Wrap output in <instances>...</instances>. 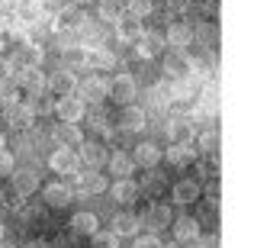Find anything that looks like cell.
Instances as JSON below:
<instances>
[{
	"label": "cell",
	"mask_w": 254,
	"mask_h": 248,
	"mask_svg": "<svg viewBox=\"0 0 254 248\" xmlns=\"http://www.w3.org/2000/svg\"><path fill=\"white\" fill-rule=\"evenodd\" d=\"M123 10H126V6L119 3V0H100V6H97V13H100V19H103V23H113V19H116Z\"/></svg>",
	"instance_id": "4dcf8cb0"
},
{
	"label": "cell",
	"mask_w": 254,
	"mask_h": 248,
	"mask_svg": "<svg viewBox=\"0 0 254 248\" xmlns=\"http://www.w3.org/2000/svg\"><path fill=\"white\" fill-rule=\"evenodd\" d=\"M84 65L93 71H106V68H116V55L110 49H103V45H90L84 52Z\"/></svg>",
	"instance_id": "2e32d148"
},
{
	"label": "cell",
	"mask_w": 254,
	"mask_h": 248,
	"mask_svg": "<svg viewBox=\"0 0 254 248\" xmlns=\"http://www.w3.org/2000/svg\"><path fill=\"white\" fill-rule=\"evenodd\" d=\"M6 75H10V58L0 55V78H6Z\"/></svg>",
	"instance_id": "ee69618b"
},
{
	"label": "cell",
	"mask_w": 254,
	"mask_h": 248,
	"mask_svg": "<svg viewBox=\"0 0 254 248\" xmlns=\"http://www.w3.org/2000/svg\"><path fill=\"white\" fill-rule=\"evenodd\" d=\"M168 139H171V142H190V139H193L190 119H184V116H174L171 123H168Z\"/></svg>",
	"instance_id": "484cf974"
},
{
	"label": "cell",
	"mask_w": 254,
	"mask_h": 248,
	"mask_svg": "<svg viewBox=\"0 0 254 248\" xmlns=\"http://www.w3.org/2000/svg\"><path fill=\"white\" fill-rule=\"evenodd\" d=\"M84 23H87V13L77 3L62 6V10L55 13V32H77Z\"/></svg>",
	"instance_id": "5b68a950"
},
{
	"label": "cell",
	"mask_w": 254,
	"mask_h": 248,
	"mask_svg": "<svg viewBox=\"0 0 254 248\" xmlns=\"http://www.w3.org/2000/svg\"><path fill=\"white\" fill-rule=\"evenodd\" d=\"M193 248H219V236H203V232H199Z\"/></svg>",
	"instance_id": "f35d334b"
},
{
	"label": "cell",
	"mask_w": 254,
	"mask_h": 248,
	"mask_svg": "<svg viewBox=\"0 0 254 248\" xmlns=\"http://www.w3.org/2000/svg\"><path fill=\"white\" fill-rule=\"evenodd\" d=\"M132 239H135V245H132V248H164L158 236H132Z\"/></svg>",
	"instance_id": "8d00e7d4"
},
{
	"label": "cell",
	"mask_w": 254,
	"mask_h": 248,
	"mask_svg": "<svg viewBox=\"0 0 254 248\" xmlns=\"http://www.w3.org/2000/svg\"><path fill=\"white\" fill-rule=\"evenodd\" d=\"M0 52H3V36H0Z\"/></svg>",
	"instance_id": "c3c4849f"
},
{
	"label": "cell",
	"mask_w": 254,
	"mask_h": 248,
	"mask_svg": "<svg viewBox=\"0 0 254 248\" xmlns=\"http://www.w3.org/2000/svg\"><path fill=\"white\" fill-rule=\"evenodd\" d=\"M29 248H45V245H29Z\"/></svg>",
	"instance_id": "f907efd6"
},
{
	"label": "cell",
	"mask_w": 254,
	"mask_h": 248,
	"mask_svg": "<svg viewBox=\"0 0 254 248\" xmlns=\"http://www.w3.org/2000/svg\"><path fill=\"white\" fill-rule=\"evenodd\" d=\"M135 93H138V84H135V78H132V75H116L110 81V100H116L119 106L132 103Z\"/></svg>",
	"instance_id": "8992f818"
},
{
	"label": "cell",
	"mask_w": 254,
	"mask_h": 248,
	"mask_svg": "<svg viewBox=\"0 0 254 248\" xmlns=\"http://www.w3.org/2000/svg\"><path fill=\"white\" fill-rule=\"evenodd\" d=\"M110 229L116 232L119 239H132V236H138V229H142V219H138L135 213H116Z\"/></svg>",
	"instance_id": "d6986e66"
},
{
	"label": "cell",
	"mask_w": 254,
	"mask_h": 248,
	"mask_svg": "<svg viewBox=\"0 0 254 248\" xmlns=\"http://www.w3.org/2000/svg\"><path fill=\"white\" fill-rule=\"evenodd\" d=\"M52 106H55V100L42 97V93H32V100H29V110L32 113H52Z\"/></svg>",
	"instance_id": "d590c367"
},
{
	"label": "cell",
	"mask_w": 254,
	"mask_h": 248,
	"mask_svg": "<svg viewBox=\"0 0 254 248\" xmlns=\"http://www.w3.org/2000/svg\"><path fill=\"white\" fill-rule=\"evenodd\" d=\"M171 226H174V239L177 242H196L199 223L193 216H177V219H171Z\"/></svg>",
	"instance_id": "7402d4cb"
},
{
	"label": "cell",
	"mask_w": 254,
	"mask_h": 248,
	"mask_svg": "<svg viewBox=\"0 0 254 248\" xmlns=\"http://www.w3.org/2000/svg\"><path fill=\"white\" fill-rule=\"evenodd\" d=\"M93 245H97V248H119V236H116V232H113V229H97V232H93Z\"/></svg>",
	"instance_id": "836d02e7"
},
{
	"label": "cell",
	"mask_w": 254,
	"mask_h": 248,
	"mask_svg": "<svg viewBox=\"0 0 254 248\" xmlns=\"http://www.w3.org/2000/svg\"><path fill=\"white\" fill-rule=\"evenodd\" d=\"M52 142L62 145V149H77V145L84 142V132H81L77 123H62V119H58V126L52 129Z\"/></svg>",
	"instance_id": "30bf717a"
},
{
	"label": "cell",
	"mask_w": 254,
	"mask_h": 248,
	"mask_svg": "<svg viewBox=\"0 0 254 248\" xmlns=\"http://www.w3.org/2000/svg\"><path fill=\"white\" fill-rule=\"evenodd\" d=\"M97 229H100V219L93 216L90 210H81V213L71 216V232H74V236H87V239H90Z\"/></svg>",
	"instance_id": "603a6c76"
},
{
	"label": "cell",
	"mask_w": 254,
	"mask_h": 248,
	"mask_svg": "<svg viewBox=\"0 0 254 248\" xmlns=\"http://www.w3.org/2000/svg\"><path fill=\"white\" fill-rule=\"evenodd\" d=\"M3 123H10L13 129H29V126L36 123V113L29 110V103H19V100H13V103L3 106Z\"/></svg>",
	"instance_id": "52a82bcc"
},
{
	"label": "cell",
	"mask_w": 254,
	"mask_h": 248,
	"mask_svg": "<svg viewBox=\"0 0 254 248\" xmlns=\"http://www.w3.org/2000/svg\"><path fill=\"white\" fill-rule=\"evenodd\" d=\"M77 97L84 100V103H103V100H110V81L100 75L93 78H84V81H77Z\"/></svg>",
	"instance_id": "7a4b0ae2"
},
{
	"label": "cell",
	"mask_w": 254,
	"mask_h": 248,
	"mask_svg": "<svg viewBox=\"0 0 254 248\" xmlns=\"http://www.w3.org/2000/svg\"><path fill=\"white\" fill-rule=\"evenodd\" d=\"M3 142H6V139H3V129H0V149H3Z\"/></svg>",
	"instance_id": "bcb514c9"
},
{
	"label": "cell",
	"mask_w": 254,
	"mask_h": 248,
	"mask_svg": "<svg viewBox=\"0 0 254 248\" xmlns=\"http://www.w3.org/2000/svg\"><path fill=\"white\" fill-rule=\"evenodd\" d=\"M106 190L116 203H135L138 200V184L132 177H116V184H110Z\"/></svg>",
	"instance_id": "ac0fdd59"
},
{
	"label": "cell",
	"mask_w": 254,
	"mask_h": 248,
	"mask_svg": "<svg viewBox=\"0 0 254 248\" xmlns=\"http://www.w3.org/2000/svg\"><path fill=\"white\" fill-rule=\"evenodd\" d=\"M16 62H23V65H42L45 62V49H42V45H36V42H26L23 49H19Z\"/></svg>",
	"instance_id": "83f0119b"
},
{
	"label": "cell",
	"mask_w": 254,
	"mask_h": 248,
	"mask_svg": "<svg viewBox=\"0 0 254 248\" xmlns=\"http://www.w3.org/2000/svg\"><path fill=\"white\" fill-rule=\"evenodd\" d=\"M161 158H168V165L174 167H187L199 158V149L193 145V139L190 142H171L168 149H161Z\"/></svg>",
	"instance_id": "3957f363"
},
{
	"label": "cell",
	"mask_w": 254,
	"mask_h": 248,
	"mask_svg": "<svg viewBox=\"0 0 254 248\" xmlns=\"http://www.w3.org/2000/svg\"><path fill=\"white\" fill-rule=\"evenodd\" d=\"M212 62L209 58H187V71H193V75H199V78H209L212 75Z\"/></svg>",
	"instance_id": "e575fe53"
},
{
	"label": "cell",
	"mask_w": 254,
	"mask_h": 248,
	"mask_svg": "<svg viewBox=\"0 0 254 248\" xmlns=\"http://www.w3.org/2000/svg\"><path fill=\"white\" fill-rule=\"evenodd\" d=\"M164 71H171V75H184V71H187V58L174 55L171 62H168V68H164Z\"/></svg>",
	"instance_id": "ab89813d"
},
{
	"label": "cell",
	"mask_w": 254,
	"mask_h": 248,
	"mask_svg": "<svg viewBox=\"0 0 254 248\" xmlns=\"http://www.w3.org/2000/svg\"><path fill=\"white\" fill-rule=\"evenodd\" d=\"M113 26H116V39H119V42H129V45L145 32V29H142V19L132 16V13H126V10L119 13L116 19H113Z\"/></svg>",
	"instance_id": "9c48e42d"
},
{
	"label": "cell",
	"mask_w": 254,
	"mask_h": 248,
	"mask_svg": "<svg viewBox=\"0 0 254 248\" xmlns=\"http://www.w3.org/2000/svg\"><path fill=\"white\" fill-rule=\"evenodd\" d=\"M171 248H193V242H177V245H171Z\"/></svg>",
	"instance_id": "f6af8a7d"
},
{
	"label": "cell",
	"mask_w": 254,
	"mask_h": 248,
	"mask_svg": "<svg viewBox=\"0 0 254 248\" xmlns=\"http://www.w3.org/2000/svg\"><path fill=\"white\" fill-rule=\"evenodd\" d=\"M132 45H135V55H138V58H158L164 49H168L161 32H142V36H138Z\"/></svg>",
	"instance_id": "7c38bea8"
},
{
	"label": "cell",
	"mask_w": 254,
	"mask_h": 248,
	"mask_svg": "<svg viewBox=\"0 0 254 248\" xmlns=\"http://www.w3.org/2000/svg\"><path fill=\"white\" fill-rule=\"evenodd\" d=\"M171 197H174V203H180V206H187V203H196V200L203 197V187H199L193 177H184V180H177V184H174Z\"/></svg>",
	"instance_id": "9a60e30c"
},
{
	"label": "cell",
	"mask_w": 254,
	"mask_h": 248,
	"mask_svg": "<svg viewBox=\"0 0 254 248\" xmlns=\"http://www.w3.org/2000/svg\"><path fill=\"white\" fill-rule=\"evenodd\" d=\"M10 180H13V190L19 193V197H29V193L39 190V171H32V167H13L10 171Z\"/></svg>",
	"instance_id": "5bb4252c"
},
{
	"label": "cell",
	"mask_w": 254,
	"mask_h": 248,
	"mask_svg": "<svg viewBox=\"0 0 254 248\" xmlns=\"http://www.w3.org/2000/svg\"><path fill=\"white\" fill-rule=\"evenodd\" d=\"M49 167L55 174H74V171H81L77 149H62V145H58V149L52 152V158H49Z\"/></svg>",
	"instance_id": "ba28073f"
},
{
	"label": "cell",
	"mask_w": 254,
	"mask_h": 248,
	"mask_svg": "<svg viewBox=\"0 0 254 248\" xmlns=\"http://www.w3.org/2000/svg\"><path fill=\"white\" fill-rule=\"evenodd\" d=\"M106 167H110L116 177H132L135 162H132V155H126V152H116V155H106Z\"/></svg>",
	"instance_id": "d4e9b609"
},
{
	"label": "cell",
	"mask_w": 254,
	"mask_h": 248,
	"mask_svg": "<svg viewBox=\"0 0 254 248\" xmlns=\"http://www.w3.org/2000/svg\"><path fill=\"white\" fill-rule=\"evenodd\" d=\"M206 197H209V203H219V184H216V180L206 187Z\"/></svg>",
	"instance_id": "b9f144b4"
},
{
	"label": "cell",
	"mask_w": 254,
	"mask_h": 248,
	"mask_svg": "<svg viewBox=\"0 0 254 248\" xmlns=\"http://www.w3.org/2000/svg\"><path fill=\"white\" fill-rule=\"evenodd\" d=\"M171 210H168V206H164V203H155V206H151V213H148V223L151 226H155V229H164V226H171Z\"/></svg>",
	"instance_id": "f546056e"
},
{
	"label": "cell",
	"mask_w": 254,
	"mask_h": 248,
	"mask_svg": "<svg viewBox=\"0 0 254 248\" xmlns=\"http://www.w3.org/2000/svg\"><path fill=\"white\" fill-rule=\"evenodd\" d=\"M77 81H81V78H77L71 68H62V71H55L52 78H45V90H52L55 97H62V93H74Z\"/></svg>",
	"instance_id": "8fae6325"
},
{
	"label": "cell",
	"mask_w": 254,
	"mask_h": 248,
	"mask_svg": "<svg viewBox=\"0 0 254 248\" xmlns=\"http://www.w3.org/2000/svg\"><path fill=\"white\" fill-rule=\"evenodd\" d=\"M10 171H13V155L6 149H0V177H10Z\"/></svg>",
	"instance_id": "74e56055"
},
{
	"label": "cell",
	"mask_w": 254,
	"mask_h": 248,
	"mask_svg": "<svg viewBox=\"0 0 254 248\" xmlns=\"http://www.w3.org/2000/svg\"><path fill=\"white\" fill-rule=\"evenodd\" d=\"M74 3H77V6H81V3H87V0H74Z\"/></svg>",
	"instance_id": "681fc988"
},
{
	"label": "cell",
	"mask_w": 254,
	"mask_h": 248,
	"mask_svg": "<svg viewBox=\"0 0 254 248\" xmlns=\"http://www.w3.org/2000/svg\"><path fill=\"white\" fill-rule=\"evenodd\" d=\"M77 158H81V167H93V171H100V167L106 165V149L100 142H84L77 145Z\"/></svg>",
	"instance_id": "4fadbf2b"
},
{
	"label": "cell",
	"mask_w": 254,
	"mask_h": 248,
	"mask_svg": "<svg viewBox=\"0 0 254 248\" xmlns=\"http://www.w3.org/2000/svg\"><path fill=\"white\" fill-rule=\"evenodd\" d=\"M13 100H19V84L10 78H0V106L13 103Z\"/></svg>",
	"instance_id": "1f68e13d"
},
{
	"label": "cell",
	"mask_w": 254,
	"mask_h": 248,
	"mask_svg": "<svg viewBox=\"0 0 254 248\" xmlns=\"http://www.w3.org/2000/svg\"><path fill=\"white\" fill-rule=\"evenodd\" d=\"M199 36H203L206 42H212V39H216V26H209V23H206L203 29H199Z\"/></svg>",
	"instance_id": "7bdbcfd3"
},
{
	"label": "cell",
	"mask_w": 254,
	"mask_h": 248,
	"mask_svg": "<svg viewBox=\"0 0 254 248\" xmlns=\"http://www.w3.org/2000/svg\"><path fill=\"white\" fill-rule=\"evenodd\" d=\"M3 232H6V229H3V223H0V239H3Z\"/></svg>",
	"instance_id": "7dc6e473"
},
{
	"label": "cell",
	"mask_w": 254,
	"mask_h": 248,
	"mask_svg": "<svg viewBox=\"0 0 254 248\" xmlns=\"http://www.w3.org/2000/svg\"><path fill=\"white\" fill-rule=\"evenodd\" d=\"M52 113H55L62 123H81L87 116V103L77 93H62V97L55 100V106H52Z\"/></svg>",
	"instance_id": "6da1fadb"
},
{
	"label": "cell",
	"mask_w": 254,
	"mask_h": 248,
	"mask_svg": "<svg viewBox=\"0 0 254 248\" xmlns=\"http://www.w3.org/2000/svg\"><path fill=\"white\" fill-rule=\"evenodd\" d=\"M190 42H193V29H190L187 23H174V26H168V36H164V45H168V49L184 52Z\"/></svg>",
	"instance_id": "ffe728a7"
},
{
	"label": "cell",
	"mask_w": 254,
	"mask_h": 248,
	"mask_svg": "<svg viewBox=\"0 0 254 248\" xmlns=\"http://www.w3.org/2000/svg\"><path fill=\"white\" fill-rule=\"evenodd\" d=\"M19 84L29 87L32 93H42V90H45V75L39 71V65H26V71H23V78H19Z\"/></svg>",
	"instance_id": "4316f807"
},
{
	"label": "cell",
	"mask_w": 254,
	"mask_h": 248,
	"mask_svg": "<svg viewBox=\"0 0 254 248\" xmlns=\"http://www.w3.org/2000/svg\"><path fill=\"white\" fill-rule=\"evenodd\" d=\"M126 10L138 19H148L151 10H155V3H151V0H126Z\"/></svg>",
	"instance_id": "d6a6232c"
},
{
	"label": "cell",
	"mask_w": 254,
	"mask_h": 248,
	"mask_svg": "<svg viewBox=\"0 0 254 248\" xmlns=\"http://www.w3.org/2000/svg\"><path fill=\"white\" fill-rule=\"evenodd\" d=\"M196 149L203 152V155H216V152H219V132L216 129H206L203 136L196 139Z\"/></svg>",
	"instance_id": "f1b7e54d"
},
{
	"label": "cell",
	"mask_w": 254,
	"mask_h": 248,
	"mask_svg": "<svg viewBox=\"0 0 254 248\" xmlns=\"http://www.w3.org/2000/svg\"><path fill=\"white\" fill-rule=\"evenodd\" d=\"M42 200L49 206H55V210H62V206H68L71 200H74V190H71L68 184H62V180H58V184H49L42 190Z\"/></svg>",
	"instance_id": "44dd1931"
},
{
	"label": "cell",
	"mask_w": 254,
	"mask_h": 248,
	"mask_svg": "<svg viewBox=\"0 0 254 248\" xmlns=\"http://www.w3.org/2000/svg\"><path fill=\"white\" fill-rule=\"evenodd\" d=\"M10 42H13V45H19V49H23V45L29 42V36H26L23 29H10Z\"/></svg>",
	"instance_id": "60d3db41"
},
{
	"label": "cell",
	"mask_w": 254,
	"mask_h": 248,
	"mask_svg": "<svg viewBox=\"0 0 254 248\" xmlns=\"http://www.w3.org/2000/svg\"><path fill=\"white\" fill-rule=\"evenodd\" d=\"M119 129L123 132H142L145 129V110L135 103H126L119 113Z\"/></svg>",
	"instance_id": "e0dca14e"
},
{
	"label": "cell",
	"mask_w": 254,
	"mask_h": 248,
	"mask_svg": "<svg viewBox=\"0 0 254 248\" xmlns=\"http://www.w3.org/2000/svg\"><path fill=\"white\" fill-rule=\"evenodd\" d=\"M71 177H74V187H71V190H77V193H106V187H110V180L100 171H93V167L74 171Z\"/></svg>",
	"instance_id": "277c9868"
},
{
	"label": "cell",
	"mask_w": 254,
	"mask_h": 248,
	"mask_svg": "<svg viewBox=\"0 0 254 248\" xmlns=\"http://www.w3.org/2000/svg\"><path fill=\"white\" fill-rule=\"evenodd\" d=\"M132 162L142 165V167H155L161 162V149H158L155 142H138L135 145V155H132Z\"/></svg>",
	"instance_id": "cb8c5ba5"
}]
</instances>
